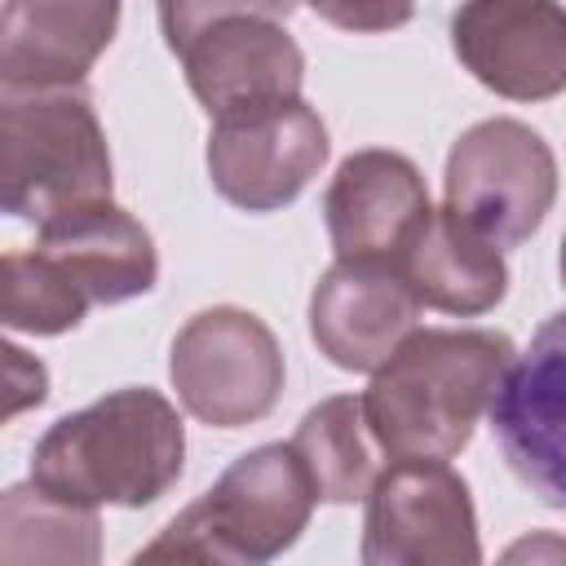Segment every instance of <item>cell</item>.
<instances>
[{
  "label": "cell",
  "instance_id": "3957f363",
  "mask_svg": "<svg viewBox=\"0 0 566 566\" xmlns=\"http://www.w3.org/2000/svg\"><path fill=\"white\" fill-rule=\"evenodd\" d=\"M287 4H159L168 49L186 66L190 93L217 119L270 111L301 97L305 57L287 35Z\"/></svg>",
  "mask_w": 566,
  "mask_h": 566
},
{
  "label": "cell",
  "instance_id": "7a4b0ae2",
  "mask_svg": "<svg viewBox=\"0 0 566 566\" xmlns=\"http://www.w3.org/2000/svg\"><path fill=\"white\" fill-rule=\"evenodd\" d=\"M186 460L177 407L155 389H115L62 416L31 451V482L66 504H155Z\"/></svg>",
  "mask_w": 566,
  "mask_h": 566
},
{
  "label": "cell",
  "instance_id": "ac0fdd59",
  "mask_svg": "<svg viewBox=\"0 0 566 566\" xmlns=\"http://www.w3.org/2000/svg\"><path fill=\"white\" fill-rule=\"evenodd\" d=\"M0 566H102V522L35 482L0 500Z\"/></svg>",
  "mask_w": 566,
  "mask_h": 566
},
{
  "label": "cell",
  "instance_id": "52a82bcc",
  "mask_svg": "<svg viewBox=\"0 0 566 566\" xmlns=\"http://www.w3.org/2000/svg\"><path fill=\"white\" fill-rule=\"evenodd\" d=\"M363 566H482L464 478L442 460H398L363 513Z\"/></svg>",
  "mask_w": 566,
  "mask_h": 566
},
{
  "label": "cell",
  "instance_id": "7c38bea8",
  "mask_svg": "<svg viewBox=\"0 0 566 566\" xmlns=\"http://www.w3.org/2000/svg\"><path fill=\"white\" fill-rule=\"evenodd\" d=\"M429 212L433 208L424 177L398 150H354L323 195L336 261L398 270L407 243L429 221Z\"/></svg>",
  "mask_w": 566,
  "mask_h": 566
},
{
  "label": "cell",
  "instance_id": "6da1fadb",
  "mask_svg": "<svg viewBox=\"0 0 566 566\" xmlns=\"http://www.w3.org/2000/svg\"><path fill=\"white\" fill-rule=\"evenodd\" d=\"M517 349L486 327H420L371 371L363 411L376 447L398 460H451L491 411Z\"/></svg>",
  "mask_w": 566,
  "mask_h": 566
},
{
  "label": "cell",
  "instance_id": "ba28073f",
  "mask_svg": "<svg viewBox=\"0 0 566 566\" xmlns=\"http://www.w3.org/2000/svg\"><path fill=\"white\" fill-rule=\"evenodd\" d=\"M327 159V128L314 106L283 102L270 111L217 119L208 133L212 186L243 212L292 203Z\"/></svg>",
  "mask_w": 566,
  "mask_h": 566
},
{
  "label": "cell",
  "instance_id": "44dd1931",
  "mask_svg": "<svg viewBox=\"0 0 566 566\" xmlns=\"http://www.w3.org/2000/svg\"><path fill=\"white\" fill-rule=\"evenodd\" d=\"M0 354H4V420H9V416H18L22 407L44 402V394H49V371H44V363L27 358L18 345H4Z\"/></svg>",
  "mask_w": 566,
  "mask_h": 566
},
{
  "label": "cell",
  "instance_id": "e0dca14e",
  "mask_svg": "<svg viewBox=\"0 0 566 566\" xmlns=\"http://www.w3.org/2000/svg\"><path fill=\"white\" fill-rule=\"evenodd\" d=\"M292 451L305 460L318 500L332 504H354L367 500L371 486L380 482V447L371 438L367 411H363V394H340L318 402L314 411H305V420L296 424Z\"/></svg>",
  "mask_w": 566,
  "mask_h": 566
},
{
  "label": "cell",
  "instance_id": "9c48e42d",
  "mask_svg": "<svg viewBox=\"0 0 566 566\" xmlns=\"http://www.w3.org/2000/svg\"><path fill=\"white\" fill-rule=\"evenodd\" d=\"M491 429L509 469L544 504L566 509V310L513 358L491 402Z\"/></svg>",
  "mask_w": 566,
  "mask_h": 566
},
{
  "label": "cell",
  "instance_id": "603a6c76",
  "mask_svg": "<svg viewBox=\"0 0 566 566\" xmlns=\"http://www.w3.org/2000/svg\"><path fill=\"white\" fill-rule=\"evenodd\" d=\"M323 13L345 27H389V22L407 18V9H323Z\"/></svg>",
  "mask_w": 566,
  "mask_h": 566
},
{
  "label": "cell",
  "instance_id": "7402d4cb",
  "mask_svg": "<svg viewBox=\"0 0 566 566\" xmlns=\"http://www.w3.org/2000/svg\"><path fill=\"white\" fill-rule=\"evenodd\" d=\"M495 566H566V535L557 531H531L513 539Z\"/></svg>",
  "mask_w": 566,
  "mask_h": 566
},
{
  "label": "cell",
  "instance_id": "cb8c5ba5",
  "mask_svg": "<svg viewBox=\"0 0 566 566\" xmlns=\"http://www.w3.org/2000/svg\"><path fill=\"white\" fill-rule=\"evenodd\" d=\"M562 283H566V239H562Z\"/></svg>",
  "mask_w": 566,
  "mask_h": 566
},
{
  "label": "cell",
  "instance_id": "d6986e66",
  "mask_svg": "<svg viewBox=\"0 0 566 566\" xmlns=\"http://www.w3.org/2000/svg\"><path fill=\"white\" fill-rule=\"evenodd\" d=\"M84 314H88V301L35 248L4 252V261H0V318H4V327L57 336V332L75 327Z\"/></svg>",
  "mask_w": 566,
  "mask_h": 566
},
{
  "label": "cell",
  "instance_id": "30bf717a",
  "mask_svg": "<svg viewBox=\"0 0 566 566\" xmlns=\"http://www.w3.org/2000/svg\"><path fill=\"white\" fill-rule=\"evenodd\" d=\"M314 500V478L292 442H270L239 455L190 509L226 548H234L252 566H265L301 539Z\"/></svg>",
  "mask_w": 566,
  "mask_h": 566
},
{
  "label": "cell",
  "instance_id": "2e32d148",
  "mask_svg": "<svg viewBox=\"0 0 566 566\" xmlns=\"http://www.w3.org/2000/svg\"><path fill=\"white\" fill-rule=\"evenodd\" d=\"M402 283L416 292L420 305L442 314H486L504 301L509 265L495 243L473 234L447 208L429 212L398 261Z\"/></svg>",
  "mask_w": 566,
  "mask_h": 566
},
{
  "label": "cell",
  "instance_id": "9a60e30c",
  "mask_svg": "<svg viewBox=\"0 0 566 566\" xmlns=\"http://www.w3.org/2000/svg\"><path fill=\"white\" fill-rule=\"evenodd\" d=\"M35 252L88 301L119 305L155 287L159 256L150 230L115 203H93L40 226Z\"/></svg>",
  "mask_w": 566,
  "mask_h": 566
},
{
  "label": "cell",
  "instance_id": "8992f818",
  "mask_svg": "<svg viewBox=\"0 0 566 566\" xmlns=\"http://www.w3.org/2000/svg\"><path fill=\"white\" fill-rule=\"evenodd\" d=\"M168 376L195 420L239 429L274 411L283 394V349L256 314L212 305L172 336Z\"/></svg>",
  "mask_w": 566,
  "mask_h": 566
},
{
  "label": "cell",
  "instance_id": "277c9868",
  "mask_svg": "<svg viewBox=\"0 0 566 566\" xmlns=\"http://www.w3.org/2000/svg\"><path fill=\"white\" fill-rule=\"evenodd\" d=\"M0 203L35 226L111 203V150L84 84L0 93Z\"/></svg>",
  "mask_w": 566,
  "mask_h": 566
},
{
  "label": "cell",
  "instance_id": "4fadbf2b",
  "mask_svg": "<svg viewBox=\"0 0 566 566\" xmlns=\"http://www.w3.org/2000/svg\"><path fill=\"white\" fill-rule=\"evenodd\" d=\"M420 301L394 265L336 261L310 296V336L345 371H380L420 332Z\"/></svg>",
  "mask_w": 566,
  "mask_h": 566
},
{
  "label": "cell",
  "instance_id": "5b68a950",
  "mask_svg": "<svg viewBox=\"0 0 566 566\" xmlns=\"http://www.w3.org/2000/svg\"><path fill=\"white\" fill-rule=\"evenodd\" d=\"M447 212L495 248L531 239L557 195V159L522 119H482L447 155Z\"/></svg>",
  "mask_w": 566,
  "mask_h": 566
},
{
  "label": "cell",
  "instance_id": "ffe728a7",
  "mask_svg": "<svg viewBox=\"0 0 566 566\" xmlns=\"http://www.w3.org/2000/svg\"><path fill=\"white\" fill-rule=\"evenodd\" d=\"M128 566H252L234 548H226L199 517L195 509H181L142 553L128 557Z\"/></svg>",
  "mask_w": 566,
  "mask_h": 566
},
{
  "label": "cell",
  "instance_id": "5bb4252c",
  "mask_svg": "<svg viewBox=\"0 0 566 566\" xmlns=\"http://www.w3.org/2000/svg\"><path fill=\"white\" fill-rule=\"evenodd\" d=\"M115 22L111 0H9L0 9V93L80 88Z\"/></svg>",
  "mask_w": 566,
  "mask_h": 566
},
{
  "label": "cell",
  "instance_id": "8fae6325",
  "mask_svg": "<svg viewBox=\"0 0 566 566\" xmlns=\"http://www.w3.org/2000/svg\"><path fill=\"white\" fill-rule=\"evenodd\" d=\"M451 44L460 62L513 102L566 88V9L548 0H478L455 9Z\"/></svg>",
  "mask_w": 566,
  "mask_h": 566
}]
</instances>
